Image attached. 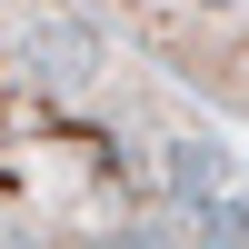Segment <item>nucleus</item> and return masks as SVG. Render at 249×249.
<instances>
[{
  "instance_id": "2",
  "label": "nucleus",
  "mask_w": 249,
  "mask_h": 249,
  "mask_svg": "<svg viewBox=\"0 0 249 249\" xmlns=\"http://www.w3.org/2000/svg\"><path fill=\"white\" fill-rule=\"evenodd\" d=\"M80 20H110L150 60H170L190 90L249 110V0H80Z\"/></svg>"
},
{
  "instance_id": "1",
  "label": "nucleus",
  "mask_w": 249,
  "mask_h": 249,
  "mask_svg": "<svg viewBox=\"0 0 249 249\" xmlns=\"http://www.w3.org/2000/svg\"><path fill=\"white\" fill-rule=\"evenodd\" d=\"M179 110L70 0H0V249H179L199 199Z\"/></svg>"
}]
</instances>
